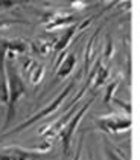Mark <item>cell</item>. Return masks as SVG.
<instances>
[{"label":"cell","instance_id":"1","mask_svg":"<svg viewBox=\"0 0 140 160\" xmlns=\"http://www.w3.org/2000/svg\"><path fill=\"white\" fill-rule=\"evenodd\" d=\"M6 79H8V102H6V119L3 125V131H6L9 125H12L17 104L26 95V84L22 75L15 69L12 60H6Z\"/></svg>","mask_w":140,"mask_h":160},{"label":"cell","instance_id":"2","mask_svg":"<svg viewBox=\"0 0 140 160\" xmlns=\"http://www.w3.org/2000/svg\"><path fill=\"white\" fill-rule=\"evenodd\" d=\"M75 86V81H70L67 86L64 87L63 90L60 92V95L56 96L55 99H52L51 102L44 107V108H41L38 113H35V114H32L29 119H26L23 121L22 123H18L17 127H14L11 130H8V131H5L3 134H0V140H3V139H6V137H11V136H15L18 134V133H22V131H25L26 128H29V127H32L34 123L40 122V121H43L44 118H47V116H51L52 113H55V111L58 110L60 107H61V104H63L64 101L67 99V96L72 93V88Z\"/></svg>","mask_w":140,"mask_h":160},{"label":"cell","instance_id":"3","mask_svg":"<svg viewBox=\"0 0 140 160\" xmlns=\"http://www.w3.org/2000/svg\"><path fill=\"white\" fill-rule=\"evenodd\" d=\"M94 102V98H90L81 108L78 111H75V114L65 122V125H64L63 128L60 130V133H58V136H60V140H61V145H63V151L64 154L67 156L69 154V151H70V147H72V140H73V136H75V131H76L78 125H79V122L82 121V118H84V114L89 111V108L91 107V104Z\"/></svg>","mask_w":140,"mask_h":160},{"label":"cell","instance_id":"4","mask_svg":"<svg viewBox=\"0 0 140 160\" xmlns=\"http://www.w3.org/2000/svg\"><path fill=\"white\" fill-rule=\"evenodd\" d=\"M98 128H101L105 134H117V133H123L131 128V118L123 116V114H105L96 119Z\"/></svg>","mask_w":140,"mask_h":160},{"label":"cell","instance_id":"5","mask_svg":"<svg viewBox=\"0 0 140 160\" xmlns=\"http://www.w3.org/2000/svg\"><path fill=\"white\" fill-rule=\"evenodd\" d=\"M41 23L44 25L46 31H53L58 28H69L75 25L76 20L70 14H60V12H44L41 15Z\"/></svg>","mask_w":140,"mask_h":160},{"label":"cell","instance_id":"6","mask_svg":"<svg viewBox=\"0 0 140 160\" xmlns=\"http://www.w3.org/2000/svg\"><path fill=\"white\" fill-rule=\"evenodd\" d=\"M6 53L8 40L0 38V102H8V79H6Z\"/></svg>","mask_w":140,"mask_h":160},{"label":"cell","instance_id":"7","mask_svg":"<svg viewBox=\"0 0 140 160\" xmlns=\"http://www.w3.org/2000/svg\"><path fill=\"white\" fill-rule=\"evenodd\" d=\"M37 156H40L38 151L32 152L20 147H8L5 151L0 152V160H32Z\"/></svg>","mask_w":140,"mask_h":160},{"label":"cell","instance_id":"8","mask_svg":"<svg viewBox=\"0 0 140 160\" xmlns=\"http://www.w3.org/2000/svg\"><path fill=\"white\" fill-rule=\"evenodd\" d=\"M98 35H99V29L90 37L87 49H85V55H84V72H85V75H89L90 69H91V62L96 61V58H98V53L94 50L96 44H98Z\"/></svg>","mask_w":140,"mask_h":160},{"label":"cell","instance_id":"9","mask_svg":"<svg viewBox=\"0 0 140 160\" xmlns=\"http://www.w3.org/2000/svg\"><path fill=\"white\" fill-rule=\"evenodd\" d=\"M76 67V55L75 53H67L64 57L61 64L56 67V81H61L64 78H67L69 75L73 72V69Z\"/></svg>","mask_w":140,"mask_h":160},{"label":"cell","instance_id":"10","mask_svg":"<svg viewBox=\"0 0 140 160\" xmlns=\"http://www.w3.org/2000/svg\"><path fill=\"white\" fill-rule=\"evenodd\" d=\"M75 35H76V23L64 29L63 35L60 38H56V41H55L52 50H55V52H58V53H60V52H64V50L67 49V46L72 43V40L75 38Z\"/></svg>","mask_w":140,"mask_h":160},{"label":"cell","instance_id":"11","mask_svg":"<svg viewBox=\"0 0 140 160\" xmlns=\"http://www.w3.org/2000/svg\"><path fill=\"white\" fill-rule=\"evenodd\" d=\"M55 41H56V38H53V40L38 38V40H35V41L31 44V49H32L34 53H38V55H47V53L53 49Z\"/></svg>","mask_w":140,"mask_h":160},{"label":"cell","instance_id":"12","mask_svg":"<svg viewBox=\"0 0 140 160\" xmlns=\"http://www.w3.org/2000/svg\"><path fill=\"white\" fill-rule=\"evenodd\" d=\"M27 46L23 40H8V53H6V58L8 60H14L18 53H25Z\"/></svg>","mask_w":140,"mask_h":160},{"label":"cell","instance_id":"13","mask_svg":"<svg viewBox=\"0 0 140 160\" xmlns=\"http://www.w3.org/2000/svg\"><path fill=\"white\" fill-rule=\"evenodd\" d=\"M27 76H29V82L32 86H38L41 82V79H43V76H44V66L35 62L32 66V69L27 72Z\"/></svg>","mask_w":140,"mask_h":160},{"label":"cell","instance_id":"14","mask_svg":"<svg viewBox=\"0 0 140 160\" xmlns=\"http://www.w3.org/2000/svg\"><path fill=\"white\" fill-rule=\"evenodd\" d=\"M113 53H114V43H113V38L107 37V41H105V48H104V55H102V61L104 64H110L111 58H113Z\"/></svg>","mask_w":140,"mask_h":160},{"label":"cell","instance_id":"15","mask_svg":"<svg viewBox=\"0 0 140 160\" xmlns=\"http://www.w3.org/2000/svg\"><path fill=\"white\" fill-rule=\"evenodd\" d=\"M119 84H120V78L117 76L111 82H108V86L105 87V95H104V102H105V104H110V102H111L113 95H114V92L117 90V86H119Z\"/></svg>","mask_w":140,"mask_h":160},{"label":"cell","instance_id":"16","mask_svg":"<svg viewBox=\"0 0 140 160\" xmlns=\"http://www.w3.org/2000/svg\"><path fill=\"white\" fill-rule=\"evenodd\" d=\"M26 0H0V11H6V9H11L15 8L22 3H25Z\"/></svg>","mask_w":140,"mask_h":160},{"label":"cell","instance_id":"17","mask_svg":"<svg viewBox=\"0 0 140 160\" xmlns=\"http://www.w3.org/2000/svg\"><path fill=\"white\" fill-rule=\"evenodd\" d=\"M111 101H113V104H116L122 111H125L127 116H129V113H131V104H129V102H125V101H120V99H116V98H113Z\"/></svg>","mask_w":140,"mask_h":160},{"label":"cell","instance_id":"18","mask_svg":"<svg viewBox=\"0 0 140 160\" xmlns=\"http://www.w3.org/2000/svg\"><path fill=\"white\" fill-rule=\"evenodd\" d=\"M17 23H25L22 20H6V18H0V29L6 28V26H11V25H17Z\"/></svg>","mask_w":140,"mask_h":160},{"label":"cell","instance_id":"19","mask_svg":"<svg viewBox=\"0 0 140 160\" xmlns=\"http://www.w3.org/2000/svg\"><path fill=\"white\" fill-rule=\"evenodd\" d=\"M82 145H84V136H81V139H79V142H78V147H76V154H75V157H73V160H81V152H82Z\"/></svg>","mask_w":140,"mask_h":160},{"label":"cell","instance_id":"20","mask_svg":"<svg viewBox=\"0 0 140 160\" xmlns=\"http://www.w3.org/2000/svg\"><path fill=\"white\" fill-rule=\"evenodd\" d=\"M91 22H93V17H89V18H87V20H84L81 25H76V34L78 32H81V31H84L85 28H89Z\"/></svg>","mask_w":140,"mask_h":160},{"label":"cell","instance_id":"21","mask_svg":"<svg viewBox=\"0 0 140 160\" xmlns=\"http://www.w3.org/2000/svg\"><path fill=\"white\" fill-rule=\"evenodd\" d=\"M34 64H35V61H34L32 58H26L25 61H23V73H25V72L27 73V72L32 69V66H34Z\"/></svg>","mask_w":140,"mask_h":160},{"label":"cell","instance_id":"22","mask_svg":"<svg viewBox=\"0 0 140 160\" xmlns=\"http://www.w3.org/2000/svg\"><path fill=\"white\" fill-rule=\"evenodd\" d=\"M105 2H108V0H101V3H105Z\"/></svg>","mask_w":140,"mask_h":160}]
</instances>
